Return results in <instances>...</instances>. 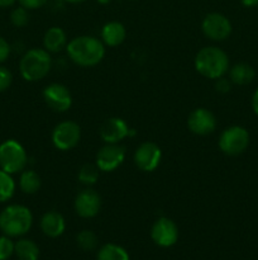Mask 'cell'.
<instances>
[{
    "mask_svg": "<svg viewBox=\"0 0 258 260\" xmlns=\"http://www.w3.org/2000/svg\"><path fill=\"white\" fill-rule=\"evenodd\" d=\"M66 51L72 62L82 68L96 66L105 56V45L94 36H78L66 46Z\"/></svg>",
    "mask_w": 258,
    "mask_h": 260,
    "instance_id": "6da1fadb",
    "label": "cell"
},
{
    "mask_svg": "<svg viewBox=\"0 0 258 260\" xmlns=\"http://www.w3.org/2000/svg\"><path fill=\"white\" fill-rule=\"evenodd\" d=\"M195 69L206 79H219L229 70V57L219 47L207 46L195 56Z\"/></svg>",
    "mask_w": 258,
    "mask_h": 260,
    "instance_id": "7a4b0ae2",
    "label": "cell"
},
{
    "mask_svg": "<svg viewBox=\"0 0 258 260\" xmlns=\"http://www.w3.org/2000/svg\"><path fill=\"white\" fill-rule=\"evenodd\" d=\"M32 225V212L23 205H10L0 212V230L9 238L25 235Z\"/></svg>",
    "mask_w": 258,
    "mask_h": 260,
    "instance_id": "3957f363",
    "label": "cell"
},
{
    "mask_svg": "<svg viewBox=\"0 0 258 260\" xmlns=\"http://www.w3.org/2000/svg\"><path fill=\"white\" fill-rule=\"evenodd\" d=\"M52 69V57L45 48H32L23 55L19 62L20 75L24 80L34 83L42 80Z\"/></svg>",
    "mask_w": 258,
    "mask_h": 260,
    "instance_id": "277c9868",
    "label": "cell"
},
{
    "mask_svg": "<svg viewBox=\"0 0 258 260\" xmlns=\"http://www.w3.org/2000/svg\"><path fill=\"white\" fill-rule=\"evenodd\" d=\"M28 156L25 149L17 140H7L0 144V169L9 174L20 173L25 169Z\"/></svg>",
    "mask_w": 258,
    "mask_h": 260,
    "instance_id": "5b68a950",
    "label": "cell"
},
{
    "mask_svg": "<svg viewBox=\"0 0 258 260\" xmlns=\"http://www.w3.org/2000/svg\"><path fill=\"white\" fill-rule=\"evenodd\" d=\"M219 149L228 156H238L247 150L249 145V134L242 126H230L219 136Z\"/></svg>",
    "mask_w": 258,
    "mask_h": 260,
    "instance_id": "8992f818",
    "label": "cell"
},
{
    "mask_svg": "<svg viewBox=\"0 0 258 260\" xmlns=\"http://www.w3.org/2000/svg\"><path fill=\"white\" fill-rule=\"evenodd\" d=\"M81 140V127L73 121H63L52 131V142L56 149L68 151L78 145Z\"/></svg>",
    "mask_w": 258,
    "mask_h": 260,
    "instance_id": "52a82bcc",
    "label": "cell"
},
{
    "mask_svg": "<svg viewBox=\"0 0 258 260\" xmlns=\"http://www.w3.org/2000/svg\"><path fill=\"white\" fill-rule=\"evenodd\" d=\"M202 33L212 41H224L232 35V23L222 13H209L201 23Z\"/></svg>",
    "mask_w": 258,
    "mask_h": 260,
    "instance_id": "ba28073f",
    "label": "cell"
},
{
    "mask_svg": "<svg viewBox=\"0 0 258 260\" xmlns=\"http://www.w3.org/2000/svg\"><path fill=\"white\" fill-rule=\"evenodd\" d=\"M125 147L119 144H106L96 154V167L100 172L110 173L118 169L125 160Z\"/></svg>",
    "mask_w": 258,
    "mask_h": 260,
    "instance_id": "9c48e42d",
    "label": "cell"
},
{
    "mask_svg": "<svg viewBox=\"0 0 258 260\" xmlns=\"http://www.w3.org/2000/svg\"><path fill=\"white\" fill-rule=\"evenodd\" d=\"M43 99L52 111L63 113L72 106V95L67 86L53 83L43 89Z\"/></svg>",
    "mask_w": 258,
    "mask_h": 260,
    "instance_id": "30bf717a",
    "label": "cell"
},
{
    "mask_svg": "<svg viewBox=\"0 0 258 260\" xmlns=\"http://www.w3.org/2000/svg\"><path fill=\"white\" fill-rule=\"evenodd\" d=\"M151 238L161 248L174 246L179 240V228L168 217H159L151 229Z\"/></svg>",
    "mask_w": 258,
    "mask_h": 260,
    "instance_id": "8fae6325",
    "label": "cell"
},
{
    "mask_svg": "<svg viewBox=\"0 0 258 260\" xmlns=\"http://www.w3.org/2000/svg\"><path fill=\"white\" fill-rule=\"evenodd\" d=\"M161 159L162 151L154 142H143L134 152V164L142 172H154L158 168Z\"/></svg>",
    "mask_w": 258,
    "mask_h": 260,
    "instance_id": "7c38bea8",
    "label": "cell"
},
{
    "mask_svg": "<svg viewBox=\"0 0 258 260\" xmlns=\"http://www.w3.org/2000/svg\"><path fill=\"white\" fill-rule=\"evenodd\" d=\"M101 197L96 190L88 188L83 189L76 196L73 207L76 213L82 218H93L100 212L101 210Z\"/></svg>",
    "mask_w": 258,
    "mask_h": 260,
    "instance_id": "4fadbf2b",
    "label": "cell"
},
{
    "mask_svg": "<svg viewBox=\"0 0 258 260\" xmlns=\"http://www.w3.org/2000/svg\"><path fill=\"white\" fill-rule=\"evenodd\" d=\"M187 127L190 131L199 136L212 134L217 128V118L214 113L206 108H196L187 118Z\"/></svg>",
    "mask_w": 258,
    "mask_h": 260,
    "instance_id": "5bb4252c",
    "label": "cell"
},
{
    "mask_svg": "<svg viewBox=\"0 0 258 260\" xmlns=\"http://www.w3.org/2000/svg\"><path fill=\"white\" fill-rule=\"evenodd\" d=\"M99 134L105 144H119L125 137L131 136L132 129L124 119L119 117H111L101 124Z\"/></svg>",
    "mask_w": 258,
    "mask_h": 260,
    "instance_id": "9a60e30c",
    "label": "cell"
},
{
    "mask_svg": "<svg viewBox=\"0 0 258 260\" xmlns=\"http://www.w3.org/2000/svg\"><path fill=\"white\" fill-rule=\"evenodd\" d=\"M66 221L60 212L48 211L40 218V230L48 238L56 239L65 233Z\"/></svg>",
    "mask_w": 258,
    "mask_h": 260,
    "instance_id": "2e32d148",
    "label": "cell"
},
{
    "mask_svg": "<svg viewBox=\"0 0 258 260\" xmlns=\"http://www.w3.org/2000/svg\"><path fill=\"white\" fill-rule=\"evenodd\" d=\"M100 36L104 45L109 46V47H116L124 42L126 37V30L120 22L113 20V22L104 24V27L101 28Z\"/></svg>",
    "mask_w": 258,
    "mask_h": 260,
    "instance_id": "e0dca14e",
    "label": "cell"
},
{
    "mask_svg": "<svg viewBox=\"0 0 258 260\" xmlns=\"http://www.w3.org/2000/svg\"><path fill=\"white\" fill-rule=\"evenodd\" d=\"M67 46V37L62 28L52 27L45 33L43 37V47L50 53H57L66 48Z\"/></svg>",
    "mask_w": 258,
    "mask_h": 260,
    "instance_id": "ac0fdd59",
    "label": "cell"
},
{
    "mask_svg": "<svg viewBox=\"0 0 258 260\" xmlns=\"http://www.w3.org/2000/svg\"><path fill=\"white\" fill-rule=\"evenodd\" d=\"M255 78V71L249 63L239 62L232 66L229 70V79L233 84L237 85H248Z\"/></svg>",
    "mask_w": 258,
    "mask_h": 260,
    "instance_id": "d6986e66",
    "label": "cell"
},
{
    "mask_svg": "<svg viewBox=\"0 0 258 260\" xmlns=\"http://www.w3.org/2000/svg\"><path fill=\"white\" fill-rule=\"evenodd\" d=\"M14 254L19 260H38L39 248L29 239H20L14 245Z\"/></svg>",
    "mask_w": 258,
    "mask_h": 260,
    "instance_id": "ffe728a7",
    "label": "cell"
},
{
    "mask_svg": "<svg viewBox=\"0 0 258 260\" xmlns=\"http://www.w3.org/2000/svg\"><path fill=\"white\" fill-rule=\"evenodd\" d=\"M42 180L34 170H23L19 178V187L25 194H34L40 189Z\"/></svg>",
    "mask_w": 258,
    "mask_h": 260,
    "instance_id": "44dd1931",
    "label": "cell"
},
{
    "mask_svg": "<svg viewBox=\"0 0 258 260\" xmlns=\"http://www.w3.org/2000/svg\"><path fill=\"white\" fill-rule=\"evenodd\" d=\"M96 260H131V258L123 246L116 244H105L99 249Z\"/></svg>",
    "mask_w": 258,
    "mask_h": 260,
    "instance_id": "7402d4cb",
    "label": "cell"
},
{
    "mask_svg": "<svg viewBox=\"0 0 258 260\" xmlns=\"http://www.w3.org/2000/svg\"><path fill=\"white\" fill-rule=\"evenodd\" d=\"M15 182L12 174L0 169V202H7L14 196Z\"/></svg>",
    "mask_w": 258,
    "mask_h": 260,
    "instance_id": "603a6c76",
    "label": "cell"
},
{
    "mask_svg": "<svg viewBox=\"0 0 258 260\" xmlns=\"http://www.w3.org/2000/svg\"><path fill=\"white\" fill-rule=\"evenodd\" d=\"M99 168L93 164H85L81 167V169L78 170L77 178L80 180L81 184L88 185V187H91V185L95 184L99 179Z\"/></svg>",
    "mask_w": 258,
    "mask_h": 260,
    "instance_id": "cb8c5ba5",
    "label": "cell"
},
{
    "mask_svg": "<svg viewBox=\"0 0 258 260\" xmlns=\"http://www.w3.org/2000/svg\"><path fill=\"white\" fill-rule=\"evenodd\" d=\"M76 243H77L78 248L82 249L85 251H91L95 250L96 246H98V236L95 235V233L90 230H82L81 233L77 234L76 236Z\"/></svg>",
    "mask_w": 258,
    "mask_h": 260,
    "instance_id": "d4e9b609",
    "label": "cell"
},
{
    "mask_svg": "<svg viewBox=\"0 0 258 260\" xmlns=\"http://www.w3.org/2000/svg\"><path fill=\"white\" fill-rule=\"evenodd\" d=\"M10 22H12L13 25L20 28L24 27V25L28 24L29 22V14H28V9L23 8L22 5L18 8H15L14 10L10 14Z\"/></svg>",
    "mask_w": 258,
    "mask_h": 260,
    "instance_id": "484cf974",
    "label": "cell"
},
{
    "mask_svg": "<svg viewBox=\"0 0 258 260\" xmlns=\"http://www.w3.org/2000/svg\"><path fill=\"white\" fill-rule=\"evenodd\" d=\"M14 245L9 236H0V260H8L14 254Z\"/></svg>",
    "mask_w": 258,
    "mask_h": 260,
    "instance_id": "4316f807",
    "label": "cell"
},
{
    "mask_svg": "<svg viewBox=\"0 0 258 260\" xmlns=\"http://www.w3.org/2000/svg\"><path fill=\"white\" fill-rule=\"evenodd\" d=\"M13 75L7 68L0 66V91H4L12 85Z\"/></svg>",
    "mask_w": 258,
    "mask_h": 260,
    "instance_id": "83f0119b",
    "label": "cell"
},
{
    "mask_svg": "<svg viewBox=\"0 0 258 260\" xmlns=\"http://www.w3.org/2000/svg\"><path fill=\"white\" fill-rule=\"evenodd\" d=\"M215 89H217L218 93L220 94H227L229 93L230 89H232V81L229 79L225 78H219L217 79V83H215Z\"/></svg>",
    "mask_w": 258,
    "mask_h": 260,
    "instance_id": "f1b7e54d",
    "label": "cell"
},
{
    "mask_svg": "<svg viewBox=\"0 0 258 260\" xmlns=\"http://www.w3.org/2000/svg\"><path fill=\"white\" fill-rule=\"evenodd\" d=\"M18 2L25 9L33 10L38 9V8H42L43 5L47 4L48 0H18Z\"/></svg>",
    "mask_w": 258,
    "mask_h": 260,
    "instance_id": "f546056e",
    "label": "cell"
},
{
    "mask_svg": "<svg viewBox=\"0 0 258 260\" xmlns=\"http://www.w3.org/2000/svg\"><path fill=\"white\" fill-rule=\"evenodd\" d=\"M10 51H12V47L8 43V41L5 38L0 37V62H4L9 57Z\"/></svg>",
    "mask_w": 258,
    "mask_h": 260,
    "instance_id": "4dcf8cb0",
    "label": "cell"
},
{
    "mask_svg": "<svg viewBox=\"0 0 258 260\" xmlns=\"http://www.w3.org/2000/svg\"><path fill=\"white\" fill-rule=\"evenodd\" d=\"M252 108H253V111H254L255 116L258 117V89L254 91V94H253V98H252Z\"/></svg>",
    "mask_w": 258,
    "mask_h": 260,
    "instance_id": "1f68e13d",
    "label": "cell"
},
{
    "mask_svg": "<svg viewBox=\"0 0 258 260\" xmlns=\"http://www.w3.org/2000/svg\"><path fill=\"white\" fill-rule=\"evenodd\" d=\"M240 3L247 8H253L258 5V0H240Z\"/></svg>",
    "mask_w": 258,
    "mask_h": 260,
    "instance_id": "d6a6232c",
    "label": "cell"
},
{
    "mask_svg": "<svg viewBox=\"0 0 258 260\" xmlns=\"http://www.w3.org/2000/svg\"><path fill=\"white\" fill-rule=\"evenodd\" d=\"M17 0H0V8H9L14 5Z\"/></svg>",
    "mask_w": 258,
    "mask_h": 260,
    "instance_id": "836d02e7",
    "label": "cell"
},
{
    "mask_svg": "<svg viewBox=\"0 0 258 260\" xmlns=\"http://www.w3.org/2000/svg\"><path fill=\"white\" fill-rule=\"evenodd\" d=\"M96 2H98L99 4H101V5H108V4H110L113 0H96Z\"/></svg>",
    "mask_w": 258,
    "mask_h": 260,
    "instance_id": "e575fe53",
    "label": "cell"
},
{
    "mask_svg": "<svg viewBox=\"0 0 258 260\" xmlns=\"http://www.w3.org/2000/svg\"><path fill=\"white\" fill-rule=\"evenodd\" d=\"M63 2L72 3V4H77V3H82V2H85V0H63Z\"/></svg>",
    "mask_w": 258,
    "mask_h": 260,
    "instance_id": "d590c367",
    "label": "cell"
},
{
    "mask_svg": "<svg viewBox=\"0 0 258 260\" xmlns=\"http://www.w3.org/2000/svg\"><path fill=\"white\" fill-rule=\"evenodd\" d=\"M131 2H136V0H131Z\"/></svg>",
    "mask_w": 258,
    "mask_h": 260,
    "instance_id": "8d00e7d4",
    "label": "cell"
}]
</instances>
